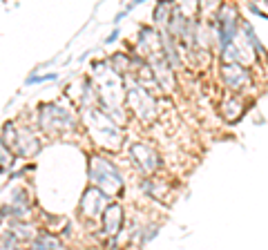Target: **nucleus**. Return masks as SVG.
Wrapping results in <instances>:
<instances>
[{
	"mask_svg": "<svg viewBox=\"0 0 268 250\" xmlns=\"http://www.w3.org/2000/svg\"><path fill=\"white\" fill-rule=\"evenodd\" d=\"M5 221H7V219H5V215H3V208H0V228L5 226Z\"/></svg>",
	"mask_w": 268,
	"mask_h": 250,
	"instance_id": "obj_19",
	"label": "nucleus"
},
{
	"mask_svg": "<svg viewBox=\"0 0 268 250\" xmlns=\"http://www.w3.org/2000/svg\"><path fill=\"white\" fill-rule=\"evenodd\" d=\"M81 121H83L90 139L103 150H118L123 143L121 123H116L105 109L92 105L81 109Z\"/></svg>",
	"mask_w": 268,
	"mask_h": 250,
	"instance_id": "obj_1",
	"label": "nucleus"
},
{
	"mask_svg": "<svg viewBox=\"0 0 268 250\" xmlns=\"http://www.w3.org/2000/svg\"><path fill=\"white\" fill-rule=\"evenodd\" d=\"M16 161H18L16 152H14V150L9 148L3 139H0V170H5V172L14 170V168H16Z\"/></svg>",
	"mask_w": 268,
	"mask_h": 250,
	"instance_id": "obj_12",
	"label": "nucleus"
},
{
	"mask_svg": "<svg viewBox=\"0 0 268 250\" xmlns=\"http://www.w3.org/2000/svg\"><path fill=\"white\" fill-rule=\"evenodd\" d=\"M87 174H90V183L101 188L107 197L114 199V197L123 195L125 183H123L121 172H118L116 163L112 159H107L103 154H94L90 159V165H87Z\"/></svg>",
	"mask_w": 268,
	"mask_h": 250,
	"instance_id": "obj_3",
	"label": "nucleus"
},
{
	"mask_svg": "<svg viewBox=\"0 0 268 250\" xmlns=\"http://www.w3.org/2000/svg\"><path fill=\"white\" fill-rule=\"evenodd\" d=\"M36 121L47 137H65L79 128L74 109L67 107V103H43L36 112Z\"/></svg>",
	"mask_w": 268,
	"mask_h": 250,
	"instance_id": "obj_2",
	"label": "nucleus"
},
{
	"mask_svg": "<svg viewBox=\"0 0 268 250\" xmlns=\"http://www.w3.org/2000/svg\"><path fill=\"white\" fill-rule=\"evenodd\" d=\"M0 139L16 152L18 159H34L40 152V148H43V143L34 134V130L29 125H20L16 121H7L3 125Z\"/></svg>",
	"mask_w": 268,
	"mask_h": 250,
	"instance_id": "obj_4",
	"label": "nucleus"
},
{
	"mask_svg": "<svg viewBox=\"0 0 268 250\" xmlns=\"http://www.w3.org/2000/svg\"><path fill=\"white\" fill-rule=\"evenodd\" d=\"M5 181H7V172H5V170H0V185H3Z\"/></svg>",
	"mask_w": 268,
	"mask_h": 250,
	"instance_id": "obj_18",
	"label": "nucleus"
},
{
	"mask_svg": "<svg viewBox=\"0 0 268 250\" xmlns=\"http://www.w3.org/2000/svg\"><path fill=\"white\" fill-rule=\"evenodd\" d=\"M107 65H110L116 74H125L127 70H132V58L125 56V54H114V56H110Z\"/></svg>",
	"mask_w": 268,
	"mask_h": 250,
	"instance_id": "obj_13",
	"label": "nucleus"
},
{
	"mask_svg": "<svg viewBox=\"0 0 268 250\" xmlns=\"http://www.w3.org/2000/svg\"><path fill=\"white\" fill-rule=\"evenodd\" d=\"M130 154H132L134 163H137L143 172H148V174L157 172L159 165H161V161H159V154L154 152V150L148 143H132Z\"/></svg>",
	"mask_w": 268,
	"mask_h": 250,
	"instance_id": "obj_8",
	"label": "nucleus"
},
{
	"mask_svg": "<svg viewBox=\"0 0 268 250\" xmlns=\"http://www.w3.org/2000/svg\"><path fill=\"white\" fill-rule=\"evenodd\" d=\"M101 228L105 234H110V237H116L118 232H121L123 228V208L118 206V203H107L105 210L101 212Z\"/></svg>",
	"mask_w": 268,
	"mask_h": 250,
	"instance_id": "obj_10",
	"label": "nucleus"
},
{
	"mask_svg": "<svg viewBox=\"0 0 268 250\" xmlns=\"http://www.w3.org/2000/svg\"><path fill=\"white\" fill-rule=\"evenodd\" d=\"M112 201V197H107L101 188L90 185L87 190L81 195L79 201V210L85 219H101V212L105 210V206Z\"/></svg>",
	"mask_w": 268,
	"mask_h": 250,
	"instance_id": "obj_6",
	"label": "nucleus"
},
{
	"mask_svg": "<svg viewBox=\"0 0 268 250\" xmlns=\"http://www.w3.org/2000/svg\"><path fill=\"white\" fill-rule=\"evenodd\" d=\"M266 5H268V0H266Z\"/></svg>",
	"mask_w": 268,
	"mask_h": 250,
	"instance_id": "obj_20",
	"label": "nucleus"
},
{
	"mask_svg": "<svg viewBox=\"0 0 268 250\" xmlns=\"http://www.w3.org/2000/svg\"><path fill=\"white\" fill-rule=\"evenodd\" d=\"M143 3H146V0H130V3H127V7L123 9V12H125V14H130L134 7H139V5H143Z\"/></svg>",
	"mask_w": 268,
	"mask_h": 250,
	"instance_id": "obj_17",
	"label": "nucleus"
},
{
	"mask_svg": "<svg viewBox=\"0 0 268 250\" xmlns=\"http://www.w3.org/2000/svg\"><path fill=\"white\" fill-rule=\"evenodd\" d=\"M221 78L230 90H244L246 85H250V72L246 70L241 62H226L221 67Z\"/></svg>",
	"mask_w": 268,
	"mask_h": 250,
	"instance_id": "obj_9",
	"label": "nucleus"
},
{
	"mask_svg": "<svg viewBox=\"0 0 268 250\" xmlns=\"http://www.w3.org/2000/svg\"><path fill=\"white\" fill-rule=\"evenodd\" d=\"M58 81V74L56 72H49V74H32L25 81V87H32V85H38V83H54Z\"/></svg>",
	"mask_w": 268,
	"mask_h": 250,
	"instance_id": "obj_15",
	"label": "nucleus"
},
{
	"mask_svg": "<svg viewBox=\"0 0 268 250\" xmlns=\"http://www.w3.org/2000/svg\"><path fill=\"white\" fill-rule=\"evenodd\" d=\"M29 246L40 250V248H63L65 243L60 241L58 237H56L51 230H36V234L32 237V241H29Z\"/></svg>",
	"mask_w": 268,
	"mask_h": 250,
	"instance_id": "obj_11",
	"label": "nucleus"
},
{
	"mask_svg": "<svg viewBox=\"0 0 268 250\" xmlns=\"http://www.w3.org/2000/svg\"><path fill=\"white\" fill-rule=\"evenodd\" d=\"M125 98H127L134 116H137L139 121H143V123L152 121V116H154V98H152V94L141 85V83L134 81V85H130L125 90Z\"/></svg>",
	"mask_w": 268,
	"mask_h": 250,
	"instance_id": "obj_5",
	"label": "nucleus"
},
{
	"mask_svg": "<svg viewBox=\"0 0 268 250\" xmlns=\"http://www.w3.org/2000/svg\"><path fill=\"white\" fill-rule=\"evenodd\" d=\"M20 246H23V241L9 228L0 232V248H20Z\"/></svg>",
	"mask_w": 268,
	"mask_h": 250,
	"instance_id": "obj_14",
	"label": "nucleus"
},
{
	"mask_svg": "<svg viewBox=\"0 0 268 250\" xmlns=\"http://www.w3.org/2000/svg\"><path fill=\"white\" fill-rule=\"evenodd\" d=\"M118 36H121V29H114V31H112V34L110 36H107V38H105V45H112V43H114V40H118Z\"/></svg>",
	"mask_w": 268,
	"mask_h": 250,
	"instance_id": "obj_16",
	"label": "nucleus"
},
{
	"mask_svg": "<svg viewBox=\"0 0 268 250\" xmlns=\"http://www.w3.org/2000/svg\"><path fill=\"white\" fill-rule=\"evenodd\" d=\"M237 25H239V20H237V12H235V9L233 7H221V12H219V31H217L221 51H224L230 43H235Z\"/></svg>",
	"mask_w": 268,
	"mask_h": 250,
	"instance_id": "obj_7",
	"label": "nucleus"
}]
</instances>
